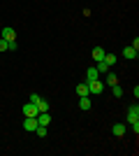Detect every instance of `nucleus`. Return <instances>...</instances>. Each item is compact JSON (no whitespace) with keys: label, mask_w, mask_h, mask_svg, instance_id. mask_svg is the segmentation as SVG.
Segmentation results:
<instances>
[{"label":"nucleus","mask_w":139,"mask_h":156,"mask_svg":"<svg viewBox=\"0 0 139 156\" xmlns=\"http://www.w3.org/2000/svg\"><path fill=\"white\" fill-rule=\"evenodd\" d=\"M30 103L37 105V110H40V112H49V100L40 98V93H30Z\"/></svg>","instance_id":"f257e3e1"},{"label":"nucleus","mask_w":139,"mask_h":156,"mask_svg":"<svg viewBox=\"0 0 139 156\" xmlns=\"http://www.w3.org/2000/svg\"><path fill=\"white\" fill-rule=\"evenodd\" d=\"M86 86H88V93H95V96H98V93H102V82H100V79H91V82H86Z\"/></svg>","instance_id":"f03ea898"},{"label":"nucleus","mask_w":139,"mask_h":156,"mask_svg":"<svg viewBox=\"0 0 139 156\" xmlns=\"http://www.w3.org/2000/svg\"><path fill=\"white\" fill-rule=\"evenodd\" d=\"M37 114H40V110H37V105L28 100V103L23 105V117H37Z\"/></svg>","instance_id":"7ed1b4c3"},{"label":"nucleus","mask_w":139,"mask_h":156,"mask_svg":"<svg viewBox=\"0 0 139 156\" xmlns=\"http://www.w3.org/2000/svg\"><path fill=\"white\" fill-rule=\"evenodd\" d=\"M0 37H5L7 42H14V40H16V30H14L12 26H5L0 30Z\"/></svg>","instance_id":"20e7f679"},{"label":"nucleus","mask_w":139,"mask_h":156,"mask_svg":"<svg viewBox=\"0 0 139 156\" xmlns=\"http://www.w3.org/2000/svg\"><path fill=\"white\" fill-rule=\"evenodd\" d=\"M134 121H139V107H137V103L130 105V110H127V124H134Z\"/></svg>","instance_id":"39448f33"},{"label":"nucleus","mask_w":139,"mask_h":156,"mask_svg":"<svg viewBox=\"0 0 139 156\" xmlns=\"http://www.w3.org/2000/svg\"><path fill=\"white\" fill-rule=\"evenodd\" d=\"M37 126H40V124H37V117H26V119H23V128H26V130H33V133H35Z\"/></svg>","instance_id":"423d86ee"},{"label":"nucleus","mask_w":139,"mask_h":156,"mask_svg":"<svg viewBox=\"0 0 139 156\" xmlns=\"http://www.w3.org/2000/svg\"><path fill=\"white\" fill-rule=\"evenodd\" d=\"M104 49H102V47H93V51H91V58L95 61V63H98V61H104Z\"/></svg>","instance_id":"0eeeda50"},{"label":"nucleus","mask_w":139,"mask_h":156,"mask_svg":"<svg viewBox=\"0 0 139 156\" xmlns=\"http://www.w3.org/2000/svg\"><path fill=\"white\" fill-rule=\"evenodd\" d=\"M37 124L40 126H49L51 124V114H49V112H40V114H37Z\"/></svg>","instance_id":"6e6552de"},{"label":"nucleus","mask_w":139,"mask_h":156,"mask_svg":"<svg viewBox=\"0 0 139 156\" xmlns=\"http://www.w3.org/2000/svg\"><path fill=\"white\" fill-rule=\"evenodd\" d=\"M111 130H114V135H116V137H123L127 128H125V124H114V128H111Z\"/></svg>","instance_id":"1a4fd4ad"},{"label":"nucleus","mask_w":139,"mask_h":156,"mask_svg":"<svg viewBox=\"0 0 139 156\" xmlns=\"http://www.w3.org/2000/svg\"><path fill=\"white\" fill-rule=\"evenodd\" d=\"M104 75H107V79H104V82H107L109 86H116V84H118V77H116V72H111V70H109V72H104Z\"/></svg>","instance_id":"9d476101"},{"label":"nucleus","mask_w":139,"mask_h":156,"mask_svg":"<svg viewBox=\"0 0 139 156\" xmlns=\"http://www.w3.org/2000/svg\"><path fill=\"white\" fill-rule=\"evenodd\" d=\"M79 107H81V110H84V112H88V110H91V107H93V105H91V98H88V96L79 98Z\"/></svg>","instance_id":"9b49d317"},{"label":"nucleus","mask_w":139,"mask_h":156,"mask_svg":"<svg viewBox=\"0 0 139 156\" xmlns=\"http://www.w3.org/2000/svg\"><path fill=\"white\" fill-rule=\"evenodd\" d=\"M123 56H125V58H137V49H134V47H125V49H123Z\"/></svg>","instance_id":"f8f14e48"},{"label":"nucleus","mask_w":139,"mask_h":156,"mask_svg":"<svg viewBox=\"0 0 139 156\" xmlns=\"http://www.w3.org/2000/svg\"><path fill=\"white\" fill-rule=\"evenodd\" d=\"M77 93H79V98H84V96H91V93H88V86H86V82L77 84Z\"/></svg>","instance_id":"ddd939ff"},{"label":"nucleus","mask_w":139,"mask_h":156,"mask_svg":"<svg viewBox=\"0 0 139 156\" xmlns=\"http://www.w3.org/2000/svg\"><path fill=\"white\" fill-rule=\"evenodd\" d=\"M98 77H100L98 68H88V70H86V82H91V79H98Z\"/></svg>","instance_id":"4468645a"},{"label":"nucleus","mask_w":139,"mask_h":156,"mask_svg":"<svg viewBox=\"0 0 139 156\" xmlns=\"http://www.w3.org/2000/svg\"><path fill=\"white\" fill-rule=\"evenodd\" d=\"M109 70H111V68H109L104 61H98V72H100V75H104V72H109Z\"/></svg>","instance_id":"2eb2a0df"},{"label":"nucleus","mask_w":139,"mask_h":156,"mask_svg":"<svg viewBox=\"0 0 139 156\" xmlns=\"http://www.w3.org/2000/svg\"><path fill=\"white\" fill-rule=\"evenodd\" d=\"M104 63L109 65V68H114V63H116V56H114V54H104Z\"/></svg>","instance_id":"dca6fc26"},{"label":"nucleus","mask_w":139,"mask_h":156,"mask_svg":"<svg viewBox=\"0 0 139 156\" xmlns=\"http://www.w3.org/2000/svg\"><path fill=\"white\" fill-rule=\"evenodd\" d=\"M7 49H9V42L5 37H0V51H7Z\"/></svg>","instance_id":"f3484780"},{"label":"nucleus","mask_w":139,"mask_h":156,"mask_svg":"<svg viewBox=\"0 0 139 156\" xmlns=\"http://www.w3.org/2000/svg\"><path fill=\"white\" fill-rule=\"evenodd\" d=\"M111 89H114V96H116V98H123V89H121L118 84H116V86H111Z\"/></svg>","instance_id":"a211bd4d"},{"label":"nucleus","mask_w":139,"mask_h":156,"mask_svg":"<svg viewBox=\"0 0 139 156\" xmlns=\"http://www.w3.org/2000/svg\"><path fill=\"white\" fill-rule=\"evenodd\" d=\"M16 49H19V44H16V40H14V42H9V51H16Z\"/></svg>","instance_id":"6ab92c4d"}]
</instances>
